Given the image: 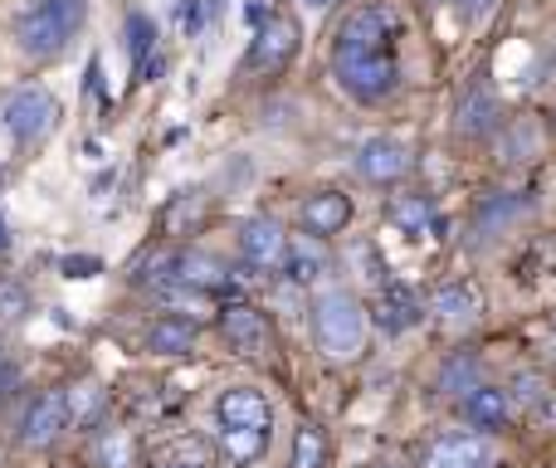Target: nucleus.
<instances>
[{
	"instance_id": "nucleus-8",
	"label": "nucleus",
	"mask_w": 556,
	"mask_h": 468,
	"mask_svg": "<svg viewBox=\"0 0 556 468\" xmlns=\"http://www.w3.org/2000/svg\"><path fill=\"white\" fill-rule=\"evenodd\" d=\"M410 172V147L395 142V137H371V142L356 147V176L371 186H391Z\"/></svg>"
},
{
	"instance_id": "nucleus-18",
	"label": "nucleus",
	"mask_w": 556,
	"mask_h": 468,
	"mask_svg": "<svg viewBox=\"0 0 556 468\" xmlns=\"http://www.w3.org/2000/svg\"><path fill=\"white\" fill-rule=\"evenodd\" d=\"M288 278L293 283H317L327 274V249L317 244V235H303V239H288V258H283Z\"/></svg>"
},
{
	"instance_id": "nucleus-1",
	"label": "nucleus",
	"mask_w": 556,
	"mask_h": 468,
	"mask_svg": "<svg viewBox=\"0 0 556 468\" xmlns=\"http://www.w3.org/2000/svg\"><path fill=\"white\" fill-rule=\"evenodd\" d=\"M410 20L395 0H366L332 39V78L356 103H386L401 88V39Z\"/></svg>"
},
{
	"instance_id": "nucleus-30",
	"label": "nucleus",
	"mask_w": 556,
	"mask_h": 468,
	"mask_svg": "<svg viewBox=\"0 0 556 468\" xmlns=\"http://www.w3.org/2000/svg\"><path fill=\"white\" fill-rule=\"evenodd\" d=\"M98 268H103L98 258H64V274H68V278H93Z\"/></svg>"
},
{
	"instance_id": "nucleus-9",
	"label": "nucleus",
	"mask_w": 556,
	"mask_h": 468,
	"mask_svg": "<svg viewBox=\"0 0 556 468\" xmlns=\"http://www.w3.org/2000/svg\"><path fill=\"white\" fill-rule=\"evenodd\" d=\"M215 420H220V430H274V410H269V401H264V391H254V385H230V391H220Z\"/></svg>"
},
{
	"instance_id": "nucleus-27",
	"label": "nucleus",
	"mask_w": 556,
	"mask_h": 468,
	"mask_svg": "<svg viewBox=\"0 0 556 468\" xmlns=\"http://www.w3.org/2000/svg\"><path fill=\"white\" fill-rule=\"evenodd\" d=\"M29 317V293L20 283H0V327H10V322H25Z\"/></svg>"
},
{
	"instance_id": "nucleus-14",
	"label": "nucleus",
	"mask_w": 556,
	"mask_h": 468,
	"mask_svg": "<svg viewBox=\"0 0 556 468\" xmlns=\"http://www.w3.org/2000/svg\"><path fill=\"white\" fill-rule=\"evenodd\" d=\"M493 464V450L483 434H454V440H440L430 450L425 468H489Z\"/></svg>"
},
{
	"instance_id": "nucleus-12",
	"label": "nucleus",
	"mask_w": 556,
	"mask_h": 468,
	"mask_svg": "<svg viewBox=\"0 0 556 468\" xmlns=\"http://www.w3.org/2000/svg\"><path fill=\"white\" fill-rule=\"evenodd\" d=\"M371 317H376V327H381V332L401 337V332H410V327L420 322L425 307H420V298H415L410 288L386 283V288H381V298H376V307H371Z\"/></svg>"
},
{
	"instance_id": "nucleus-26",
	"label": "nucleus",
	"mask_w": 556,
	"mask_h": 468,
	"mask_svg": "<svg viewBox=\"0 0 556 468\" xmlns=\"http://www.w3.org/2000/svg\"><path fill=\"white\" fill-rule=\"evenodd\" d=\"M64 395H68V425H88L103 410V391H98V385H74V391H64Z\"/></svg>"
},
{
	"instance_id": "nucleus-25",
	"label": "nucleus",
	"mask_w": 556,
	"mask_h": 468,
	"mask_svg": "<svg viewBox=\"0 0 556 468\" xmlns=\"http://www.w3.org/2000/svg\"><path fill=\"white\" fill-rule=\"evenodd\" d=\"M473 385H479L473 356H454V362L440 371V391H450V395H464V391H473Z\"/></svg>"
},
{
	"instance_id": "nucleus-36",
	"label": "nucleus",
	"mask_w": 556,
	"mask_h": 468,
	"mask_svg": "<svg viewBox=\"0 0 556 468\" xmlns=\"http://www.w3.org/2000/svg\"><path fill=\"white\" fill-rule=\"evenodd\" d=\"M205 10H211V20H215V10H220V0H205Z\"/></svg>"
},
{
	"instance_id": "nucleus-3",
	"label": "nucleus",
	"mask_w": 556,
	"mask_h": 468,
	"mask_svg": "<svg viewBox=\"0 0 556 468\" xmlns=\"http://www.w3.org/2000/svg\"><path fill=\"white\" fill-rule=\"evenodd\" d=\"M84 25V0H39L15 20V45L29 59H54Z\"/></svg>"
},
{
	"instance_id": "nucleus-17",
	"label": "nucleus",
	"mask_w": 556,
	"mask_h": 468,
	"mask_svg": "<svg viewBox=\"0 0 556 468\" xmlns=\"http://www.w3.org/2000/svg\"><path fill=\"white\" fill-rule=\"evenodd\" d=\"M176 283L186 288H201V293H220L225 288V264L211 254H201V249H186V254H176V268H172Z\"/></svg>"
},
{
	"instance_id": "nucleus-19",
	"label": "nucleus",
	"mask_w": 556,
	"mask_h": 468,
	"mask_svg": "<svg viewBox=\"0 0 556 468\" xmlns=\"http://www.w3.org/2000/svg\"><path fill=\"white\" fill-rule=\"evenodd\" d=\"M454 117H459V132L464 137H483L493 123H498V98H493V88H483V84L469 88Z\"/></svg>"
},
{
	"instance_id": "nucleus-31",
	"label": "nucleus",
	"mask_w": 556,
	"mask_h": 468,
	"mask_svg": "<svg viewBox=\"0 0 556 468\" xmlns=\"http://www.w3.org/2000/svg\"><path fill=\"white\" fill-rule=\"evenodd\" d=\"M459 10H464L469 20H489L493 10H498V0H459Z\"/></svg>"
},
{
	"instance_id": "nucleus-7",
	"label": "nucleus",
	"mask_w": 556,
	"mask_h": 468,
	"mask_svg": "<svg viewBox=\"0 0 556 468\" xmlns=\"http://www.w3.org/2000/svg\"><path fill=\"white\" fill-rule=\"evenodd\" d=\"M64 430H68V395L45 391L25 410V420H20V444H25V450H49Z\"/></svg>"
},
{
	"instance_id": "nucleus-24",
	"label": "nucleus",
	"mask_w": 556,
	"mask_h": 468,
	"mask_svg": "<svg viewBox=\"0 0 556 468\" xmlns=\"http://www.w3.org/2000/svg\"><path fill=\"white\" fill-rule=\"evenodd\" d=\"M152 45H156V25H152V20H147V15H127V54H132L137 68L147 64Z\"/></svg>"
},
{
	"instance_id": "nucleus-21",
	"label": "nucleus",
	"mask_w": 556,
	"mask_h": 468,
	"mask_svg": "<svg viewBox=\"0 0 556 468\" xmlns=\"http://www.w3.org/2000/svg\"><path fill=\"white\" fill-rule=\"evenodd\" d=\"M327 459H332L327 434L317 430V425H303V430L293 434V468H327Z\"/></svg>"
},
{
	"instance_id": "nucleus-23",
	"label": "nucleus",
	"mask_w": 556,
	"mask_h": 468,
	"mask_svg": "<svg viewBox=\"0 0 556 468\" xmlns=\"http://www.w3.org/2000/svg\"><path fill=\"white\" fill-rule=\"evenodd\" d=\"M93 454H98V464L103 468H132V434L127 430H103L98 434V444H93Z\"/></svg>"
},
{
	"instance_id": "nucleus-34",
	"label": "nucleus",
	"mask_w": 556,
	"mask_h": 468,
	"mask_svg": "<svg viewBox=\"0 0 556 468\" xmlns=\"http://www.w3.org/2000/svg\"><path fill=\"white\" fill-rule=\"evenodd\" d=\"M307 10H327V5H337V0H303Z\"/></svg>"
},
{
	"instance_id": "nucleus-15",
	"label": "nucleus",
	"mask_w": 556,
	"mask_h": 468,
	"mask_svg": "<svg viewBox=\"0 0 556 468\" xmlns=\"http://www.w3.org/2000/svg\"><path fill=\"white\" fill-rule=\"evenodd\" d=\"M513 415V401L498 391V385H473V391H464V420L473 425V430H503Z\"/></svg>"
},
{
	"instance_id": "nucleus-5",
	"label": "nucleus",
	"mask_w": 556,
	"mask_h": 468,
	"mask_svg": "<svg viewBox=\"0 0 556 468\" xmlns=\"http://www.w3.org/2000/svg\"><path fill=\"white\" fill-rule=\"evenodd\" d=\"M298 54V25L288 15H269L250 39V54H244V68L250 74H283Z\"/></svg>"
},
{
	"instance_id": "nucleus-16",
	"label": "nucleus",
	"mask_w": 556,
	"mask_h": 468,
	"mask_svg": "<svg viewBox=\"0 0 556 468\" xmlns=\"http://www.w3.org/2000/svg\"><path fill=\"white\" fill-rule=\"evenodd\" d=\"M434 317L450 327H469L483 317V298L473 283H444L440 293H434Z\"/></svg>"
},
{
	"instance_id": "nucleus-11",
	"label": "nucleus",
	"mask_w": 556,
	"mask_h": 468,
	"mask_svg": "<svg viewBox=\"0 0 556 468\" xmlns=\"http://www.w3.org/2000/svg\"><path fill=\"white\" fill-rule=\"evenodd\" d=\"M298 220H303V230L317 235V239L342 235L346 220H352V201H346L342 191H313L303 201V211H298Z\"/></svg>"
},
{
	"instance_id": "nucleus-20",
	"label": "nucleus",
	"mask_w": 556,
	"mask_h": 468,
	"mask_svg": "<svg viewBox=\"0 0 556 468\" xmlns=\"http://www.w3.org/2000/svg\"><path fill=\"white\" fill-rule=\"evenodd\" d=\"M220 450L235 468H250L264 450H269V430H220Z\"/></svg>"
},
{
	"instance_id": "nucleus-32",
	"label": "nucleus",
	"mask_w": 556,
	"mask_h": 468,
	"mask_svg": "<svg viewBox=\"0 0 556 468\" xmlns=\"http://www.w3.org/2000/svg\"><path fill=\"white\" fill-rule=\"evenodd\" d=\"M244 20H250V25L260 29L264 20H269V10H264V0H244Z\"/></svg>"
},
{
	"instance_id": "nucleus-28",
	"label": "nucleus",
	"mask_w": 556,
	"mask_h": 468,
	"mask_svg": "<svg viewBox=\"0 0 556 468\" xmlns=\"http://www.w3.org/2000/svg\"><path fill=\"white\" fill-rule=\"evenodd\" d=\"M201 215H205V195H181V201H176L172 211H166V230L181 235L186 225H195Z\"/></svg>"
},
{
	"instance_id": "nucleus-10",
	"label": "nucleus",
	"mask_w": 556,
	"mask_h": 468,
	"mask_svg": "<svg viewBox=\"0 0 556 468\" xmlns=\"http://www.w3.org/2000/svg\"><path fill=\"white\" fill-rule=\"evenodd\" d=\"M220 337L235 352H264L269 346V322H264L260 307L230 303V307H220Z\"/></svg>"
},
{
	"instance_id": "nucleus-2",
	"label": "nucleus",
	"mask_w": 556,
	"mask_h": 468,
	"mask_svg": "<svg viewBox=\"0 0 556 468\" xmlns=\"http://www.w3.org/2000/svg\"><path fill=\"white\" fill-rule=\"evenodd\" d=\"M313 337H317V346H323V356L352 362V356L362 352V337H366V313H362V303H356V293H346V288L317 293Z\"/></svg>"
},
{
	"instance_id": "nucleus-29",
	"label": "nucleus",
	"mask_w": 556,
	"mask_h": 468,
	"mask_svg": "<svg viewBox=\"0 0 556 468\" xmlns=\"http://www.w3.org/2000/svg\"><path fill=\"white\" fill-rule=\"evenodd\" d=\"M542 385H547V381H542L538 371H528V376H518V385H513V391H518V401H522V405H532V401H542V395H547Z\"/></svg>"
},
{
	"instance_id": "nucleus-35",
	"label": "nucleus",
	"mask_w": 556,
	"mask_h": 468,
	"mask_svg": "<svg viewBox=\"0 0 556 468\" xmlns=\"http://www.w3.org/2000/svg\"><path fill=\"white\" fill-rule=\"evenodd\" d=\"M10 249V230H5V220H0V254Z\"/></svg>"
},
{
	"instance_id": "nucleus-4",
	"label": "nucleus",
	"mask_w": 556,
	"mask_h": 468,
	"mask_svg": "<svg viewBox=\"0 0 556 468\" xmlns=\"http://www.w3.org/2000/svg\"><path fill=\"white\" fill-rule=\"evenodd\" d=\"M0 123H5V132L15 137V147H39L59 127V103H54L49 88L25 84V88H15V93L5 98Z\"/></svg>"
},
{
	"instance_id": "nucleus-33",
	"label": "nucleus",
	"mask_w": 556,
	"mask_h": 468,
	"mask_svg": "<svg viewBox=\"0 0 556 468\" xmlns=\"http://www.w3.org/2000/svg\"><path fill=\"white\" fill-rule=\"evenodd\" d=\"M162 468H205V459H166Z\"/></svg>"
},
{
	"instance_id": "nucleus-37",
	"label": "nucleus",
	"mask_w": 556,
	"mask_h": 468,
	"mask_svg": "<svg viewBox=\"0 0 556 468\" xmlns=\"http://www.w3.org/2000/svg\"><path fill=\"white\" fill-rule=\"evenodd\" d=\"M0 362H5V356H0Z\"/></svg>"
},
{
	"instance_id": "nucleus-22",
	"label": "nucleus",
	"mask_w": 556,
	"mask_h": 468,
	"mask_svg": "<svg viewBox=\"0 0 556 468\" xmlns=\"http://www.w3.org/2000/svg\"><path fill=\"white\" fill-rule=\"evenodd\" d=\"M391 220L401 225L405 235H425V230H430V220H434V211H430V201H425V195H401V201L391 205Z\"/></svg>"
},
{
	"instance_id": "nucleus-6",
	"label": "nucleus",
	"mask_w": 556,
	"mask_h": 468,
	"mask_svg": "<svg viewBox=\"0 0 556 468\" xmlns=\"http://www.w3.org/2000/svg\"><path fill=\"white\" fill-rule=\"evenodd\" d=\"M240 254L250 268H260V274H278L288 258V235L283 225L269 220V215H254V220L240 225Z\"/></svg>"
},
{
	"instance_id": "nucleus-13",
	"label": "nucleus",
	"mask_w": 556,
	"mask_h": 468,
	"mask_svg": "<svg viewBox=\"0 0 556 468\" xmlns=\"http://www.w3.org/2000/svg\"><path fill=\"white\" fill-rule=\"evenodd\" d=\"M201 337V322L195 317H181V313H166L147 327V352L152 356H186Z\"/></svg>"
}]
</instances>
